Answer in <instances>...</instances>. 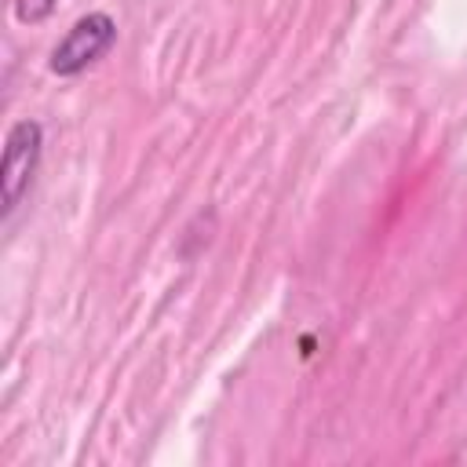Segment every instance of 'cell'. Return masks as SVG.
<instances>
[{"mask_svg":"<svg viewBox=\"0 0 467 467\" xmlns=\"http://www.w3.org/2000/svg\"><path fill=\"white\" fill-rule=\"evenodd\" d=\"M40 153H44V128L29 117L15 120L7 128L4 157H0V212H4V219H11L15 208L22 204V197L29 193L36 168H40Z\"/></svg>","mask_w":467,"mask_h":467,"instance_id":"cell-1","label":"cell"},{"mask_svg":"<svg viewBox=\"0 0 467 467\" xmlns=\"http://www.w3.org/2000/svg\"><path fill=\"white\" fill-rule=\"evenodd\" d=\"M117 44V22L113 15L106 11H88L80 15L66 36L51 47V58H47V69L55 77H80L88 66H95L109 47Z\"/></svg>","mask_w":467,"mask_h":467,"instance_id":"cell-2","label":"cell"},{"mask_svg":"<svg viewBox=\"0 0 467 467\" xmlns=\"http://www.w3.org/2000/svg\"><path fill=\"white\" fill-rule=\"evenodd\" d=\"M51 11H55V0H15V18L26 26L44 22Z\"/></svg>","mask_w":467,"mask_h":467,"instance_id":"cell-3","label":"cell"}]
</instances>
